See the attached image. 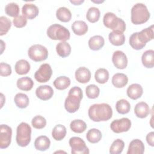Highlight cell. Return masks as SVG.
<instances>
[{"mask_svg": "<svg viewBox=\"0 0 154 154\" xmlns=\"http://www.w3.org/2000/svg\"><path fill=\"white\" fill-rule=\"evenodd\" d=\"M88 114L93 122L107 121L112 117V109L108 103H95L90 106Z\"/></svg>", "mask_w": 154, "mask_h": 154, "instance_id": "6da1fadb", "label": "cell"}, {"mask_svg": "<svg viewBox=\"0 0 154 154\" xmlns=\"http://www.w3.org/2000/svg\"><path fill=\"white\" fill-rule=\"evenodd\" d=\"M82 97V91L80 87H73L70 88L64 102V107L66 111L70 113H73L78 111Z\"/></svg>", "mask_w": 154, "mask_h": 154, "instance_id": "7a4b0ae2", "label": "cell"}, {"mask_svg": "<svg viewBox=\"0 0 154 154\" xmlns=\"http://www.w3.org/2000/svg\"><path fill=\"white\" fill-rule=\"evenodd\" d=\"M150 14L146 7L143 3H137L131 8V20L135 25H140L148 21Z\"/></svg>", "mask_w": 154, "mask_h": 154, "instance_id": "3957f363", "label": "cell"}, {"mask_svg": "<svg viewBox=\"0 0 154 154\" xmlns=\"http://www.w3.org/2000/svg\"><path fill=\"white\" fill-rule=\"evenodd\" d=\"M104 25L113 31H117L123 32L126 30V23L125 21L112 13L108 12L105 14L103 18Z\"/></svg>", "mask_w": 154, "mask_h": 154, "instance_id": "277c9868", "label": "cell"}, {"mask_svg": "<svg viewBox=\"0 0 154 154\" xmlns=\"http://www.w3.org/2000/svg\"><path fill=\"white\" fill-rule=\"evenodd\" d=\"M48 36L55 40L66 42L70 38V33L66 27L57 23L51 25L47 29Z\"/></svg>", "mask_w": 154, "mask_h": 154, "instance_id": "5b68a950", "label": "cell"}, {"mask_svg": "<svg viewBox=\"0 0 154 154\" xmlns=\"http://www.w3.org/2000/svg\"><path fill=\"white\" fill-rule=\"evenodd\" d=\"M31 128L29 124L22 122L17 127L16 140L20 147L27 146L31 141Z\"/></svg>", "mask_w": 154, "mask_h": 154, "instance_id": "8992f818", "label": "cell"}, {"mask_svg": "<svg viewBox=\"0 0 154 154\" xmlns=\"http://www.w3.org/2000/svg\"><path fill=\"white\" fill-rule=\"evenodd\" d=\"M29 58L35 62L44 61L48 57L47 48L42 45L36 44L32 45L28 51Z\"/></svg>", "mask_w": 154, "mask_h": 154, "instance_id": "52a82bcc", "label": "cell"}, {"mask_svg": "<svg viewBox=\"0 0 154 154\" xmlns=\"http://www.w3.org/2000/svg\"><path fill=\"white\" fill-rule=\"evenodd\" d=\"M69 145L72 154H88L89 149L85 141L78 137H73L69 140Z\"/></svg>", "mask_w": 154, "mask_h": 154, "instance_id": "ba28073f", "label": "cell"}, {"mask_svg": "<svg viewBox=\"0 0 154 154\" xmlns=\"http://www.w3.org/2000/svg\"><path fill=\"white\" fill-rule=\"evenodd\" d=\"M52 74V70L51 66L48 63H44L42 64L39 69L35 72L34 78L38 82H46L50 80Z\"/></svg>", "mask_w": 154, "mask_h": 154, "instance_id": "9c48e42d", "label": "cell"}, {"mask_svg": "<svg viewBox=\"0 0 154 154\" xmlns=\"http://www.w3.org/2000/svg\"><path fill=\"white\" fill-rule=\"evenodd\" d=\"M131 127V121L126 117L113 120L111 125V129L115 133H121L128 131Z\"/></svg>", "mask_w": 154, "mask_h": 154, "instance_id": "30bf717a", "label": "cell"}, {"mask_svg": "<svg viewBox=\"0 0 154 154\" xmlns=\"http://www.w3.org/2000/svg\"><path fill=\"white\" fill-rule=\"evenodd\" d=\"M12 129L11 127L7 125H1L0 126V148H7L11 141Z\"/></svg>", "mask_w": 154, "mask_h": 154, "instance_id": "8fae6325", "label": "cell"}, {"mask_svg": "<svg viewBox=\"0 0 154 154\" xmlns=\"http://www.w3.org/2000/svg\"><path fill=\"white\" fill-rule=\"evenodd\" d=\"M114 66L119 69H124L128 65V58L126 54L121 51H115L112 56Z\"/></svg>", "mask_w": 154, "mask_h": 154, "instance_id": "7c38bea8", "label": "cell"}, {"mask_svg": "<svg viewBox=\"0 0 154 154\" xmlns=\"http://www.w3.org/2000/svg\"><path fill=\"white\" fill-rule=\"evenodd\" d=\"M35 94L40 99L42 100H47L53 96L54 90L50 85H40L35 90Z\"/></svg>", "mask_w": 154, "mask_h": 154, "instance_id": "4fadbf2b", "label": "cell"}, {"mask_svg": "<svg viewBox=\"0 0 154 154\" xmlns=\"http://www.w3.org/2000/svg\"><path fill=\"white\" fill-rule=\"evenodd\" d=\"M137 36L142 44L146 45L148 42L153 39V25H152L149 27L144 28L140 32H137Z\"/></svg>", "mask_w": 154, "mask_h": 154, "instance_id": "5bb4252c", "label": "cell"}, {"mask_svg": "<svg viewBox=\"0 0 154 154\" xmlns=\"http://www.w3.org/2000/svg\"><path fill=\"white\" fill-rule=\"evenodd\" d=\"M38 8L34 4L26 3L22 8V13L23 16L29 19H32L38 14Z\"/></svg>", "mask_w": 154, "mask_h": 154, "instance_id": "9a60e30c", "label": "cell"}, {"mask_svg": "<svg viewBox=\"0 0 154 154\" xmlns=\"http://www.w3.org/2000/svg\"><path fill=\"white\" fill-rule=\"evenodd\" d=\"M76 80L82 84H85L91 79V72L88 69L85 67H79L75 71V73Z\"/></svg>", "mask_w": 154, "mask_h": 154, "instance_id": "2e32d148", "label": "cell"}, {"mask_svg": "<svg viewBox=\"0 0 154 154\" xmlns=\"http://www.w3.org/2000/svg\"><path fill=\"white\" fill-rule=\"evenodd\" d=\"M144 149L143 141L139 139H135L130 142L127 154H143Z\"/></svg>", "mask_w": 154, "mask_h": 154, "instance_id": "e0dca14e", "label": "cell"}, {"mask_svg": "<svg viewBox=\"0 0 154 154\" xmlns=\"http://www.w3.org/2000/svg\"><path fill=\"white\" fill-rule=\"evenodd\" d=\"M150 112V109L147 103L140 102L136 104L134 108V112L136 116L140 119L146 118Z\"/></svg>", "mask_w": 154, "mask_h": 154, "instance_id": "ac0fdd59", "label": "cell"}, {"mask_svg": "<svg viewBox=\"0 0 154 154\" xmlns=\"http://www.w3.org/2000/svg\"><path fill=\"white\" fill-rule=\"evenodd\" d=\"M143 93V87L138 84H132L130 85L127 89L128 96L133 100H137L140 98Z\"/></svg>", "mask_w": 154, "mask_h": 154, "instance_id": "d6986e66", "label": "cell"}, {"mask_svg": "<svg viewBox=\"0 0 154 154\" xmlns=\"http://www.w3.org/2000/svg\"><path fill=\"white\" fill-rule=\"evenodd\" d=\"M109 40L114 46L123 45L125 42V36L123 32L117 31H112L109 34Z\"/></svg>", "mask_w": 154, "mask_h": 154, "instance_id": "ffe728a7", "label": "cell"}, {"mask_svg": "<svg viewBox=\"0 0 154 154\" xmlns=\"http://www.w3.org/2000/svg\"><path fill=\"white\" fill-rule=\"evenodd\" d=\"M51 145L49 138L45 135H41L36 138L34 141L35 148L40 151H45L48 149Z\"/></svg>", "mask_w": 154, "mask_h": 154, "instance_id": "44dd1931", "label": "cell"}, {"mask_svg": "<svg viewBox=\"0 0 154 154\" xmlns=\"http://www.w3.org/2000/svg\"><path fill=\"white\" fill-rule=\"evenodd\" d=\"M105 44V40L101 35H94L88 40V46L93 51L100 50Z\"/></svg>", "mask_w": 154, "mask_h": 154, "instance_id": "7402d4cb", "label": "cell"}, {"mask_svg": "<svg viewBox=\"0 0 154 154\" xmlns=\"http://www.w3.org/2000/svg\"><path fill=\"white\" fill-rule=\"evenodd\" d=\"M112 84L117 88H122L126 85L128 82V78L126 75L122 73H117L112 78Z\"/></svg>", "mask_w": 154, "mask_h": 154, "instance_id": "603a6c76", "label": "cell"}, {"mask_svg": "<svg viewBox=\"0 0 154 154\" xmlns=\"http://www.w3.org/2000/svg\"><path fill=\"white\" fill-rule=\"evenodd\" d=\"M141 61L146 68H153L154 66V51L152 49L145 51L141 57Z\"/></svg>", "mask_w": 154, "mask_h": 154, "instance_id": "cb8c5ba5", "label": "cell"}, {"mask_svg": "<svg viewBox=\"0 0 154 154\" xmlns=\"http://www.w3.org/2000/svg\"><path fill=\"white\" fill-rule=\"evenodd\" d=\"M72 29L77 35H84L88 31V25L84 21L76 20L72 23Z\"/></svg>", "mask_w": 154, "mask_h": 154, "instance_id": "d4e9b609", "label": "cell"}, {"mask_svg": "<svg viewBox=\"0 0 154 154\" xmlns=\"http://www.w3.org/2000/svg\"><path fill=\"white\" fill-rule=\"evenodd\" d=\"M33 86L34 82L32 79L28 76L22 77L17 81V87L21 90L29 91L32 88Z\"/></svg>", "mask_w": 154, "mask_h": 154, "instance_id": "484cf974", "label": "cell"}, {"mask_svg": "<svg viewBox=\"0 0 154 154\" xmlns=\"http://www.w3.org/2000/svg\"><path fill=\"white\" fill-rule=\"evenodd\" d=\"M16 72L20 75L27 74L30 70V64L25 60H18L14 66Z\"/></svg>", "mask_w": 154, "mask_h": 154, "instance_id": "4316f807", "label": "cell"}, {"mask_svg": "<svg viewBox=\"0 0 154 154\" xmlns=\"http://www.w3.org/2000/svg\"><path fill=\"white\" fill-rule=\"evenodd\" d=\"M56 51L59 56L65 58L70 54L71 46L66 42H60L56 46Z\"/></svg>", "mask_w": 154, "mask_h": 154, "instance_id": "83f0119b", "label": "cell"}, {"mask_svg": "<svg viewBox=\"0 0 154 154\" xmlns=\"http://www.w3.org/2000/svg\"><path fill=\"white\" fill-rule=\"evenodd\" d=\"M56 17L61 22H67L71 20L72 13L67 8L61 7L57 10Z\"/></svg>", "mask_w": 154, "mask_h": 154, "instance_id": "f1b7e54d", "label": "cell"}, {"mask_svg": "<svg viewBox=\"0 0 154 154\" xmlns=\"http://www.w3.org/2000/svg\"><path fill=\"white\" fill-rule=\"evenodd\" d=\"M66 127L61 124L56 125L52 129V137L57 141L62 140L66 135Z\"/></svg>", "mask_w": 154, "mask_h": 154, "instance_id": "f546056e", "label": "cell"}, {"mask_svg": "<svg viewBox=\"0 0 154 154\" xmlns=\"http://www.w3.org/2000/svg\"><path fill=\"white\" fill-rule=\"evenodd\" d=\"M53 84L57 90H63L69 87L70 85V79L66 76H60L54 80Z\"/></svg>", "mask_w": 154, "mask_h": 154, "instance_id": "4dcf8cb0", "label": "cell"}, {"mask_svg": "<svg viewBox=\"0 0 154 154\" xmlns=\"http://www.w3.org/2000/svg\"><path fill=\"white\" fill-rule=\"evenodd\" d=\"M14 101L16 105L19 108H26L29 103V100L27 95L22 93L16 94L14 96Z\"/></svg>", "mask_w": 154, "mask_h": 154, "instance_id": "1f68e13d", "label": "cell"}, {"mask_svg": "<svg viewBox=\"0 0 154 154\" xmlns=\"http://www.w3.org/2000/svg\"><path fill=\"white\" fill-rule=\"evenodd\" d=\"M102 137V132L96 128L90 129L86 134L87 140L91 143H98L101 140Z\"/></svg>", "mask_w": 154, "mask_h": 154, "instance_id": "d6a6232c", "label": "cell"}, {"mask_svg": "<svg viewBox=\"0 0 154 154\" xmlns=\"http://www.w3.org/2000/svg\"><path fill=\"white\" fill-rule=\"evenodd\" d=\"M87 125L82 120L76 119L72 120L70 124V128L71 130L75 133H82L87 129Z\"/></svg>", "mask_w": 154, "mask_h": 154, "instance_id": "836d02e7", "label": "cell"}, {"mask_svg": "<svg viewBox=\"0 0 154 154\" xmlns=\"http://www.w3.org/2000/svg\"><path fill=\"white\" fill-rule=\"evenodd\" d=\"M94 78L96 82L99 84L106 83L109 79V72L104 68L98 69L94 74Z\"/></svg>", "mask_w": 154, "mask_h": 154, "instance_id": "e575fe53", "label": "cell"}, {"mask_svg": "<svg viewBox=\"0 0 154 154\" xmlns=\"http://www.w3.org/2000/svg\"><path fill=\"white\" fill-rule=\"evenodd\" d=\"M117 111L121 114H125L129 112L131 109V105L126 99L119 100L116 105Z\"/></svg>", "mask_w": 154, "mask_h": 154, "instance_id": "d590c367", "label": "cell"}, {"mask_svg": "<svg viewBox=\"0 0 154 154\" xmlns=\"http://www.w3.org/2000/svg\"><path fill=\"white\" fill-rule=\"evenodd\" d=\"M100 16V10L98 8L91 7L89 8L87 12L86 18L91 23H95L99 19Z\"/></svg>", "mask_w": 154, "mask_h": 154, "instance_id": "8d00e7d4", "label": "cell"}, {"mask_svg": "<svg viewBox=\"0 0 154 154\" xmlns=\"http://www.w3.org/2000/svg\"><path fill=\"white\" fill-rule=\"evenodd\" d=\"M124 147V141L120 139H117L112 142L109 148V153L111 154H120L122 152Z\"/></svg>", "mask_w": 154, "mask_h": 154, "instance_id": "74e56055", "label": "cell"}, {"mask_svg": "<svg viewBox=\"0 0 154 154\" xmlns=\"http://www.w3.org/2000/svg\"><path fill=\"white\" fill-rule=\"evenodd\" d=\"M19 5L15 2L8 3L5 7V12L6 14L14 17L19 16Z\"/></svg>", "mask_w": 154, "mask_h": 154, "instance_id": "f35d334b", "label": "cell"}, {"mask_svg": "<svg viewBox=\"0 0 154 154\" xmlns=\"http://www.w3.org/2000/svg\"><path fill=\"white\" fill-rule=\"evenodd\" d=\"M11 26L10 19L5 16L0 17V35H3L6 34Z\"/></svg>", "mask_w": 154, "mask_h": 154, "instance_id": "ab89813d", "label": "cell"}, {"mask_svg": "<svg viewBox=\"0 0 154 154\" xmlns=\"http://www.w3.org/2000/svg\"><path fill=\"white\" fill-rule=\"evenodd\" d=\"M85 93L87 97L89 99H95L99 96L100 94V90L97 85L94 84H90L86 87Z\"/></svg>", "mask_w": 154, "mask_h": 154, "instance_id": "60d3db41", "label": "cell"}, {"mask_svg": "<svg viewBox=\"0 0 154 154\" xmlns=\"http://www.w3.org/2000/svg\"><path fill=\"white\" fill-rule=\"evenodd\" d=\"M31 124L34 128L41 129L45 127L46 125V120L45 117L41 116H36L32 118Z\"/></svg>", "mask_w": 154, "mask_h": 154, "instance_id": "b9f144b4", "label": "cell"}, {"mask_svg": "<svg viewBox=\"0 0 154 154\" xmlns=\"http://www.w3.org/2000/svg\"><path fill=\"white\" fill-rule=\"evenodd\" d=\"M129 43L131 46L135 50H140L146 46L145 45L142 44L137 38V32L132 34L129 37Z\"/></svg>", "mask_w": 154, "mask_h": 154, "instance_id": "7bdbcfd3", "label": "cell"}, {"mask_svg": "<svg viewBox=\"0 0 154 154\" xmlns=\"http://www.w3.org/2000/svg\"><path fill=\"white\" fill-rule=\"evenodd\" d=\"M13 23L14 26L16 28H22L24 27L27 23L26 18L23 15H19L14 17L13 20Z\"/></svg>", "mask_w": 154, "mask_h": 154, "instance_id": "ee69618b", "label": "cell"}, {"mask_svg": "<svg viewBox=\"0 0 154 154\" xmlns=\"http://www.w3.org/2000/svg\"><path fill=\"white\" fill-rule=\"evenodd\" d=\"M11 73V68L10 64L5 63L0 64V74L2 76H8Z\"/></svg>", "mask_w": 154, "mask_h": 154, "instance_id": "f6af8a7d", "label": "cell"}, {"mask_svg": "<svg viewBox=\"0 0 154 154\" xmlns=\"http://www.w3.org/2000/svg\"><path fill=\"white\" fill-rule=\"evenodd\" d=\"M146 141L150 146H154V132H150L146 135Z\"/></svg>", "mask_w": 154, "mask_h": 154, "instance_id": "bcb514c9", "label": "cell"}, {"mask_svg": "<svg viewBox=\"0 0 154 154\" xmlns=\"http://www.w3.org/2000/svg\"><path fill=\"white\" fill-rule=\"evenodd\" d=\"M70 2L72 4H73L74 5H80L81 4L83 3L84 2V1H70Z\"/></svg>", "mask_w": 154, "mask_h": 154, "instance_id": "7dc6e473", "label": "cell"}]
</instances>
